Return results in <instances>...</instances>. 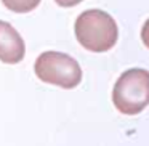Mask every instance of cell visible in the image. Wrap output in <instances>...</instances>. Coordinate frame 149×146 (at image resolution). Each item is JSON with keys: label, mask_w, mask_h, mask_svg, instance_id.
I'll use <instances>...</instances> for the list:
<instances>
[{"label": "cell", "mask_w": 149, "mask_h": 146, "mask_svg": "<svg viewBox=\"0 0 149 146\" xmlns=\"http://www.w3.org/2000/svg\"><path fill=\"white\" fill-rule=\"evenodd\" d=\"M36 75L45 84L74 88L82 80V69L72 56L61 52H43L34 66Z\"/></svg>", "instance_id": "3957f363"}, {"label": "cell", "mask_w": 149, "mask_h": 146, "mask_svg": "<svg viewBox=\"0 0 149 146\" xmlns=\"http://www.w3.org/2000/svg\"><path fill=\"white\" fill-rule=\"evenodd\" d=\"M141 39H143V43L149 48V20L144 23V26L141 29Z\"/></svg>", "instance_id": "8992f818"}, {"label": "cell", "mask_w": 149, "mask_h": 146, "mask_svg": "<svg viewBox=\"0 0 149 146\" xmlns=\"http://www.w3.org/2000/svg\"><path fill=\"white\" fill-rule=\"evenodd\" d=\"M75 37L88 52L103 53L117 42L119 29L111 15L103 10H87L75 21Z\"/></svg>", "instance_id": "6da1fadb"}, {"label": "cell", "mask_w": 149, "mask_h": 146, "mask_svg": "<svg viewBox=\"0 0 149 146\" xmlns=\"http://www.w3.org/2000/svg\"><path fill=\"white\" fill-rule=\"evenodd\" d=\"M2 3L5 5V8L16 13H29L39 7L40 0H2Z\"/></svg>", "instance_id": "5b68a950"}, {"label": "cell", "mask_w": 149, "mask_h": 146, "mask_svg": "<svg viewBox=\"0 0 149 146\" xmlns=\"http://www.w3.org/2000/svg\"><path fill=\"white\" fill-rule=\"evenodd\" d=\"M112 103L127 116L141 112L149 104V71L133 68L123 72L114 85Z\"/></svg>", "instance_id": "7a4b0ae2"}, {"label": "cell", "mask_w": 149, "mask_h": 146, "mask_svg": "<svg viewBox=\"0 0 149 146\" xmlns=\"http://www.w3.org/2000/svg\"><path fill=\"white\" fill-rule=\"evenodd\" d=\"M55 2L63 8H71V7H74V5H79L82 0H55Z\"/></svg>", "instance_id": "52a82bcc"}, {"label": "cell", "mask_w": 149, "mask_h": 146, "mask_svg": "<svg viewBox=\"0 0 149 146\" xmlns=\"http://www.w3.org/2000/svg\"><path fill=\"white\" fill-rule=\"evenodd\" d=\"M26 45L18 31L7 21H0V61L16 64L24 58Z\"/></svg>", "instance_id": "277c9868"}]
</instances>
